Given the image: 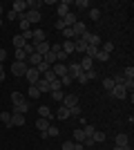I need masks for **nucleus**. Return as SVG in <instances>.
Returning a JSON list of instances; mask_svg holds the SVG:
<instances>
[{
  "instance_id": "33",
  "label": "nucleus",
  "mask_w": 134,
  "mask_h": 150,
  "mask_svg": "<svg viewBox=\"0 0 134 150\" xmlns=\"http://www.w3.org/2000/svg\"><path fill=\"white\" fill-rule=\"evenodd\" d=\"M18 27H20V29H22V31H27V29H32V25H29V23H27V20L22 18V16H20V18H18Z\"/></svg>"
},
{
  "instance_id": "18",
  "label": "nucleus",
  "mask_w": 134,
  "mask_h": 150,
  "mask_svg": "<svg viewBox=\"0 0 134 150\" xmlns=\"http://www.w3.org/2000/svg\"><path fill=\"white\" fill-rule=\"evenodd\" d=\"M36 128H38L40 132H47V128H49V119H40V117H38V121H36Z\"/></svg>"
},
{
  "instance_id": "2",
  "label": "nucleus",
  "mask_w": 134,
  "mask_h": 150,
  "mask_svg": "<svg viewBox=\"0 0 134 150\" xmlns=\"http://www.w3.org/2000/svg\"><path fill=\"white\" fill-rule=\"evenodd\" d=\"M25 79H27V83H29V85H36V83H38V79H40L38 69H36V67H29V69H27V74H25Z\"/></svg>"
},
{
  "instance_id": "4",
  "label": "nucleus",
  "mask_w": 134,
  "mask_h": 150,
  "mask_svg": "<svg viewBox=\"0 0 134 150\" xmlns=\"http://www.w3.org/2000/svg\"><path fill=\"white\" fill-rule=\"evenodd\" d=\"M51 72L56 74V79H63V76L67 74V65H65V63H54V65H51Z\"/></svg>"
},
{
  "instance_id": "34",
  "label": "nucleus",
  "mask_w": 134,
  "mask_h": 150,
  "mask_svg": "<svg viewBox=\"0 0 134 150\" xmlns=\"http://www.w3.org/2000/svg\"><path fill=\"white\" fill-rule=\"evenodd\" d=\"M11 101H13V105H18V103H22L25 99H22V94H20V92H13L11 94Z\"/></svg>"
},
{
  "instance_id": "56",
  "label": "nucleus",
  "mask_w": 134,
  "mask_h": 150,
  "mask_svg": "<svg viewBox=\"0 0 134 150\" xmlns=\"http://www.w3.org/2000/svg\"><path fill=\"white\" fill-rule=\"evenodd\" d=\"M2 11H5V7H2V5H0V16H2Z\"/></svg>"
},
{
  "instance_id": "52",
  "label": "nucleus",
  "mask_w": 134,
  "mask_h": 150,
  "mask_svg": "<svg viewBox=\"0 0 134 150\" xmlns=\"http://www.w3.org/2000/svg\"><path fill=\"white\" fill-rule=\"evenodd\" d=\"M56 29H60V31H63V29H65V23H63V20H60V18H58V20H56Z\"/></svg>"
},
{
  "instance_id": "12",
  "label": "nucleus",
  "mask_w": 134,
  "mask_h": 150,
  "mask_svg": "<svg viewBox=\"0 0 134 150\" xmlns=\"http://www.w3.org/2000/svg\"><path fill=\"white\" fill-rule=\"evenodd\" d=\"M34 88L38 90L40 94H43V92H51V90H49V83L45 81V79H38V83H36V85H34Z\"/></svg>"
},
{
  "instance_id": "48",
  "label": "nucleus",
  "mask_w": 134,
  "mask_h": 150,
  "mask_svg": "<svg viewBox=\"0 0 134 150\" xmlns=\"http://www.w3.org/2000/svg\"><path fill=\"white\" fill-rule=\"evenodd\" d=\"M89 16H92V20H98V18H101V11H98V9H92Z\"/></svg>"
},
{
  "instance_id": "53",
  "label": "nucleus",
  "mask_w": 134,
  "mask_h": 150,
  "mask_svg": "<svg viewBox=\"0 0 134 150\" xmlns=\"http://www.w3.org/2000/svg\"><path fill=\"white\" fill-rule=\"evenodd\" d=\"M5 58H7V50H0V63L5 61Z\"/></svg>"
},
{
  "instance_id": "13",
  "label": "nucleus",
  "mask_w": 134,
  "mask_h": 150,
  "mask_svg": "<svg viewBox=\"0 0 134 150\" xmlns=\"http://www.w3.org/2000/svg\"><path fill=\"white\" fill-rule=\"evenodd\" d=\"M11 125H25V114L13 112V114H11Z\"/></svg>"
},
{
  "instance_id": "8",
  "label": "nucleus",
  "mask_w": 134,
  "mask_h": 150,
  "mask_svg": "<svg viewBox=\"0 0 134 150\" xmlns=\"http://www.w3.org/2000/svg\"><path fill=\"white\" fill-rule=\"evenodd\" d=\"M25 9H27V0H16V2L11 5V11H16L18 16H22Z\"/></svg>"
},
{
  "instance_id": "42",
  "label": "nucleus",
  "mask_w": 134,
  "mask_h": 150,
  "mask_svg": "<svg viewBox=\"0 0 134 150\" xmlns=\"http://www.w3.org/2000/svg\"><path fill=\"white\" fill-rule=\"evenodd\" d=\"M83 132H85V137H92V134H94V125H85V128H83Z\"/></svg>"
},
{
  "instance_id": "21",
  "label": "nucleus",
  "mask_w": 134,
  "mask_h": 150,
  "mask_svg": "<svg viewBox=\"0 0 134 150\" xmlns=\"http://www.w3.org/2000/svg\"><path fill=\"white\" fill-rule=\"evenodd\" d=\"M74 50L76 52H85L87 50V43H85L83 38H76V40H74Z\"/></svg>"
},
{
  "instance_id": "25",
  "label": "nucleus",
  "mask_w": 134,
  "mask_h": 150,
  "mask_svg": "<svg viewBox=\"0 0 134 150\" xmlns=\"http://www.w3.org/2000/svg\"><path fill=\"white\" fill-rule=\"evenodd\" d=\"M51 94V99L56 101V103H63V99H65V92L63 90H56V92H49Z\"/></svg>"
},
{
  "instance_id": "17",
  "label": "nucleus",
  "mask_w": 134,
  "mask_h": 150,
  "mask_svg": "<svg viewBox=\"0 0 134 150\" xmlns=\"http://www.w3.org/2000/svg\"><path fill=\"white\" fill-rule=\"evenodd\" d=\"M38 114H40V119H51V117H54V114H51V110L47 105H40L38 108Z\"/></svg>"
},
{
  "instance_id": "45",
  "label": "nucleus",
  "mask_w": 134,
  "mask_h": 150,
  "mask_svg": "<svg viewBox=\"0 0 134 150\" xmlns=\"http://www.w3.org/2000/svg\"><path fill=\"white\" fill-rule=\"evenodd\" d=\"M87 7H89L87 0H78V2H76V9H87Z\"/></svg>"
},
{
  "instance_id": "31",
  "label": "nucleus",
  "mask_w": 134,
  "mask_h": 150,
  "mask_svg": "<svg viewBox=\"0 0 134 150\" xmlns=\"http://www.w3.org/2000/svg\"><path fill=\"white\" fill-rule=\"evenodd\" d=\"M34 40H36V43H43V40H45V31L36 29V31H34Z\"/></svg>"
},
{
  "instance_id": "46",
  "label": "nucleus",
  "mask_w": 134,
  "mask_h": 150,
  "mask_svg": "<svg viewBox=\"0 0 134 150\" xmlns=\"http://www.w3.org/2000/svg\"><path fill=\"white\" fill-rule=\"evenodd\" d=\"M56 61H67V54H65L63 50H58L56 52Z\"/></svg>"
},
{
  "instance_id": "23",
  "label": "nucleus",
  "mask_w": 134,
  "mask_h": 150,
  "mask_svg": "<svg viewBox=\"0 0 134 150\" xmlns=\"http://www.w3.org/2000/svg\"><path fill=\"white\" fill-rule=\"evenodd\" d=\"M11 43H13V47H16V50H22L27 40H25L22 36H13V40H11Z\"/></svg>"
},
{
  "instance_id": "49",
  "label": "nucleus",
  "mask_w": 134,
  "mask_h": 150,
  "mask_svg": "<svg viewBox=\"0 0 134 150\" xmlns=\"http://www.w3.org/2000/svg\"><path fill=\"white\" fill-rule=\"evenodd\" d=\"M69 117H81V108H72V110H69Z\"/></svg>"
},
{
  "instance_id": "47",
  "label": "nucleus",
  "mask_w": 134,
  "mask_h": 150,
  "mask_svg": "<svg viewBox=\"0 0 134 150\" xmlns=\"http://www.w3.org/2000/svg\"><path fill=\"white\" fill-rule=\"evenodd\" d=\"M16 18H20V16H18L16 11H11V9H9V11H7V20H16Z\"/></svg>"
},
{
  "instance_id": "1",
  "label": "nucleus",
  "mask_w": 134,
  "mask_h": 150,
  "mask_svg": "<svg viewBox=\"0 0 134 150\" xmlns=\"http://www.w3.org/2000/svg\"><path fill=\"white\" fill-rule=\"evenodd\" d=\"M27 63L25 61H13L11 63V74L13 76H20V79H25V74H27Z\"/></svg>"
},
{
  "instance_id": "10",
  "label": "nucleus",
  "mask_w": 134,
  "mask_h": 150,
  "mask_svg": "<svg viewBox=\"0 0 134 150\" xmlns=\"http://www.w3.org/2000/svg\"><path fill=\"white\" fill-rule=\"evenodd\" d=\"M40 63H43V56L40 54H32V56H27V67L32 65V67H38Z\"/></svg>"
},
{
  "instance_id": "32",
  "label": "nucleus",
  "mask_w": 134,
  "mask_h": 150,
  "mask_svg": "<svg viewBox=\"0 0 134 150\" xmlns=\"http://www.w3.org/2000/svg\"><path fill=\"white\" fill-rule=\"evenodd\" d=\"M87 45H94V47H98V45H101V36H98V34H92Z\"/></svg>"
},
{
  "instance_id": "50",
  "label": "nucleus",
  "mask_w": 134,
  "mask_h": 150,
  "mask_svg": "<svg viewBox=\"0 0 134 150\" xmlns=\"http://www.w3.org/2000/svg\"><path fill=\"white\" fill-rule=\"evenodd\" d=\"M29 96H34V99H38V96H40V92H38V90H36V88L32 85V88H29Z\"/></svg>"
},
{
  "instance_id": "20",
  "label": "nucleus",
  "mask_w": 134,
  "mask_h": 150,
  "mask_svg": "<svg viewBox=\"0 0 134 150\" xmlns=\"http://www.w3.org/2000/svg\"><path fill=\"white\" fill-rule=\"evenodd\" d=\"M128 144H130V137H128V134H119V137H116V146L128 148Z\"/></svg>"
},
{
  "instance_id": "36",
  "label": "nucleus",
  "mask_w": 134,
  "mask_h": 150,
  "mask_svg": "<svg viewBox=\"0 0 134 150\" xmlns=\"http://www.w3.org/2000/svg\"><path fill=\"white\" fill-rule=\"evenodd\" d=\"M103 88L107 90V92H112V88H114V81H112V79H103Z\"/></svg>"
},
{
  "instance_id": "26",
  "label": "nucleus",
  "mask_w": 134,
  "mask_h": 150,
  "mask_svg": "<svg viewBox=\"0 0 134 150\" xmlns=\"http://www.w3.org/2000/svg\"><path fill=\"white\" fill-rule=\"evenodd\" d=\"M22 52H25L27 56H32V54H36V45H34V43H25V47H22Z\"/></svg>"
},
{
  "instance_id": "29",
  "label": "nucleus",
  "mask_w": 134,
  "mask_h": 150,
  "mask_svg": "<svg viewBox=\"0 0 134 150\" xmlns=\"http://www.w3.org/2000/svg\"><path fill=\"white\" fill-rule=\"evenodd\" d=\"M49 90H51V92H56V90H63V85H60V79H54V81H49Z\"/></svg>"
},
{
  "instance_id": "5",
  "label": "nucleus",
  "mask_w": 134,
  "mask_h": 150,
  "mask_svg": "<svg viewBox=\"0 0 134 150\" xmlns=\"http://www.w3.org/2000/svg\"><path fill=\"white\" fill-rule=\"evenodd\" d=\"M63 105L67 108V110L76 108V105H78V96H76V94H65V99H63Z\"/></svg>"
},
{
  "instance_id": "16",
  "label": "nucleus",
  "mask_w": 134,
  "mask_h": 150,
  "mask_svg": "<svg viewBox=\"0 0 134 150\" xmlns=\"http://www.w3.org/2000/svg\"><path fill=\"white\" fill-rule=\"evenodd\" d=\"M60 45H63V52L67 54V56L76 52V50H74V40H65V43H60Z\"/></svg>"
},
{
  "instance_id": "38",
  "label": "nucleus",
  "mask_w": 134,
  "mask_h": 150,
  "mask_svg": "<svg viewBox=\"0 0 134 150\" xmlns=\"http://www.w3.org/2000/svg\"><path fill=\"white\" fill-rule=\"evenodd\" d=\"M72 83H74V79H72L69 74H65L63 79H60V85H63V88H65V85H72Z\"/></svg>"
},
{
  "instance_id": "55",
  "label": "nucleus",
  "mask_w": 134,
  "mask_h": 150,
  "mask_svg": "<svg viewBox=\"0 0 134 150\" xmlns=\"http://www.w3.org/2000/svg\"><path fill=\"white\" fill-rule=\"evenodd\" d=\"M5 81V72H0V83Z\"/></svg>"
},
{
  "instance_id": "14",
  "label": "nucleus",
  "mask_w": 134,
  "mask_h": 150,
  "mask_svg": "<svg viewBox=\"0 0 134 150\" xmlns=\"http://www.w3.org/2000/svg\"><path fill=\"white\" fill-rule=\"evenodd\" d=\"M78 65H81V69H83V72H89V69H94V67H92V65H94V61H92V58H87V56H85L83 61L78 63Z\"/></svg>"
},
{
  "instance_id": "3",
  "label": "nucleus",
  "mask_w": 134,
  "mask_h": 150,
  "mask_svg": "<svg viewBox=\"0 0 134 150\" xmlns=\"http://www.w3.org/2000/svg\"><path fill=\"white\" fill-rule=\"evenodd\" d=\"M22 18H25L29 25H34V23H40V11H38V9H29V11H27Z\"/></svg>"
},
{
  "instance_id": "15",
  "label": "nucleus",
  "mask_w": 134,
  "mask_h": 150,
  "mask_svg": "<svg viewBox=\"0 0 134 150\" xmlns=\"http://www.w3.org/2000/svg\"><path fill=\"white\" fill-rule=\"evenodd\" d=\"M27 110H29V101H22L18 105H13V112H18V114H25Z\"/></svg>"
},
{
  "instance_id": "57",
  "label": "nucleus",
  "mask_w": 134,
  "mask_h": 150,
  "mask_svg": "<svg viewBox=\"0 0 134 150\" xmlns=\"http://www.w3.org/2000/svg\"><path fill=\"white\" fill-rule=\"evenodd\" d=\"M0 27H2V20H0Z\"/></svg>"
},
{
  "instance_id": "35",
  "label": "nucleus",
  "mask_w": 134,
  "mask_h": 150,
  "mask_svg": "<svg viewBox=\"0 0 134 150\" xmlns=\"http://www.w3.org/2000/svg\"><path fill=\"white\" fill-rule=\"evenodd\" d=\"M63 36H65V40H72V38H74V29H72V27H65Z\"/></svg>"
},
{
  "instance_id": "24",
  "label": "nucleus",
  "mask_w": 134,
  "mask_h": 150,
  "mask_svg": "<svg viewBox=\"0 0 134 150\" xmlns=\"http://www.w3.org/2000/svg\"><path fill=\"white\" fill-rule=\"evenodd\" d=\"M85 54H87V58H92V61H94V58H96V54H98V47H94V45H87Z\"/></svg>"
},
{
  "instance_id": "6",
  "label": "nucleus",
  "mask_w": 134,
  "mask_h": 150,
  "mask_svg": "<svg viewBox=\"0 0 134 150\" xmlns=\"http://www.w3.org/2000/svg\"><path fill=\"white\" fill-rule=\"evenodd\" d=\"M67 74H69L72 79H78V76L83 74V69H81L78 63H69V65H67Z\"/></svg>"
},
{
  "instance_id": "39",
  "label": "nucleus",
  "mask_w": 134,
  "mask_h": 150,
  "mask_svg": "<svg viewBox=\"0 0 134 150\" xmlns=\"http://www.w3.org/2000/svg\"><path fill=\"white\" fill-rule=\"evenodd\" d=\"M49 67H51V65H47V63L43 61V63H40V65H38V67H36V69H38V74L43 76V74H45V72H47V69H49Z\"/></svg>"
},
{
  "instance_id": "40",
  "label": "nucleus",
  "mask_w": 134,
  "mask_h": 150,
  "mask_svg": "<svg viewBox=\"0 0 134 150\" xmlns=\"http://www.w3.org/2000/svg\"><path fill=\"white\" fill-rule=\"evenodd\" d=\"M47 137H58V128L56 125H49V128H47Z\"/></svg>"
},
{
  "instance_id": "30",
  "label": "nucleus",
  "mask_w": 134,
  "mask_h": 150,
  "mask_svg": "<svg viewBox=\"0 0 134 150\" xmlns=\"http://www.w3.org/2000/svg\"><path fill=\"white\" fill-rule=\"evenodd\" d=\"M92 139H94L96 144H103V141H105V132H98V130H96L94 134H92Z\"/></svg>"
},
{
  "instance_id": "41",
  "label": "nucleus",
  "mask_w": 134,
  "mask_h": 150,
  "mask_svg": "<svg viewBox=\"0 0 134 150\" xmlns=\"http://www.w3.org/2000/svg\"><path fill=\"white\" fill-rule=\"evenodd\" d=\"M16 61H25L27 63V54L22 50H16Z\"/></svg>"
},
{
  "instance_id": "51",
  "label": "nucleus",
  "mask_w": 134,
  "mask_h": 150,
  "mask_svg": "<svg viewBox=\"0 0 134 150\" xmlns=\"http://www.w3.org/2000/svg\"><path fill=\"white\" fill-rule=\"evenodd\" d=\"M112 50H114V45H112V43H105V45H103V52H107V54H112Z\"/></svg>"
},
{
  "instance_id": "44",
  "label": "nucleus",
  "mask_w": 134,
  "mask_h": 150,
  "mask_svg": "<svg viewBox=\"0 0 134 150\" xmlns=\"http://www.w3.org/2000/svg\"><path fill=\"white\" fill-rule=\"evenodd\" d=\"M63 150H76V144H74V141H65V144H63Z\"/></svg>"
},
{
  "instance_id": "9",
  "label": "nucleus",
  "mask_w": 134,
  "mask_h": 150,
  "mask_svg": "<svg viewBox=\"0 0 134 150\" xmlns=\"http://www.w3.org/2000/svg\"><path fill=\"white\" fill-rule=\"evenodd\" d=\"M69 13V0H63V2H58V18H65Z\"/></svg>"
},
{
  "instance_id": "54",
  "label": "nucleus",
  "mask_w": 134,
  "mask_h": 150,
  "mask_svg": "<svg viewBox=\"0 0 134 150\" xmlns=\"http://www.w3.org/2000/svg\"><path fill=\"white\" fill-rule=\"evenodd\" d=\"M114 150H130V148H121V146H114Z\"/></svg>"
},
{
  "instance_id": "27",
  "label": "nucleus",
  "mask_w": 134,
  "mask_h": 150,
  "mask_svg": "<svg viewBox=\"0 0 134 150\" xmlns=\"http://www.w3.org/2000/svg\"><path fill=\"white\" fill-rule=\"evenodd\" d=\"M0 121L5 125H11V112H0Z\"/></svg>"
},
{
  "instance_id": "19",
  "label": "nucleus",
  "mask_w": 134,
  "mask_h": 150,
  "mask_svg": "<svg viewBox=\"0 0 134 150\" xmlns=\"http://www.w3.org/2000/svg\"><path fill=\"white\" fill-rule=\"evenodd\" d=\"M56 117H58V119H60V121L69 119V110H67V108H65V105H60V108H58V112H56Z\"/></svg>"
},
{
  "instance_id": "7",
  "label": "nucleus",
  "mask_w": 134,
  "mask_h": 150,
  "mask_svg": "<svg viewBox=\"0 0 134 150\" xmlns=\"http://www.w3.org/2000/svg\"><path fill=\"white\" fill-rule=\"evenodd\" d=\"M112 96H114V99H125V96H128L125 85H114V88H112Z\"/></svg>"
},
{
  "instance_id": "43",
  "label": "nucleus",
  "mask_w": 134,
  "mask_h": 150,
  "mask_svg": "<svg viewBox=\"0 0 134 150\" xmlns=\"http://www.w3.org/2000/svg\"><path fill=\"white\" fill-rule=\"evenodd\" d=\"M123 76H125V79H132V76H134V67H132V65H130V67H125Z\"/></svg>"
},
{
  "instance_id": "22",
  "label": "nucleus",
  "mask_w": 134,
  "mask_h": 150,
  "mask_svg": "<svg viewBox=\"0 0 134 150\" xmlns=\"http://www.w3.org/2000/svg\"><path fill=\"white\" fill-rule=\"evenodd\" d=\"M43 61L47 63V65H54V63H58V61H56V54H54L51 50H49V52H47V54L43 56Z\"/></svg>"
},
{
  "instance_id": "37",
  "label": "nucleus",
  "mask_w": 134,
  "mask_h": 150,
  "mask_svg": "<svg viewBox=\"0 0 134 150\" xmlns=\"http://www.w3.org/2000/svg\"><path fill=\"white\" fill-rule=\"evenodd\" d=\"M96 61H109V54H107V52H103V50H98V54H96Z\"/></svg>"
},
{
  "instance_id": "28",
  "label": "nucleus",
  "mask_w": 134,
  "mask_h": 150,
  "mask_svg": "<svg viewBox=\"0 0 134 150\" xmlns=\"http://www.w3.org/2000/svg\"><path fill=\"white\" fill-rule=\"evenodd\" d=\"M85 139H87V137H85L83 130H76V132H74V141H76V144H83Z\"/></svg>"
},
{
  "instance_id": "11",
  "label": "nucleus",
  "mask_w": 134,
  "mask_h": 150,
  "mask_svg": "<svg viewBox=\"0 0 134 150\" xmlns=\"http://www.w3.org/2000/svg\"><path fill=\"white\" fill-rule=\"evenodd\" d=\"M34 45H36V54H40V56H45V54L49 52V47H51V45L45 43V40H43V43H34Z\"/></svg>"
}]
</instances>
